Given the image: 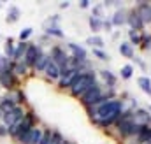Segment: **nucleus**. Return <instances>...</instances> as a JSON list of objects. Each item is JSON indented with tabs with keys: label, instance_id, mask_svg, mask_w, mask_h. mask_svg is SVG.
I'll list each match as a JSON object with an SVG mask.
<instances>
[{
	"label": "nucleus",
	"instance_id": "obj_1",
	"mask_svg": "<svg viewBox=\"0 0 151 144\" xmlns=\"http://www.w3.org/2000/svg\"><path fill=\"white\" fill-rule=\"evenodd\" d=\"M121 111H123V102L121 100L111 99L107 102H100V104H97V109L93 112L95 114V121L104 125V127H107V125L113 123L114 120L119 118Z\"/></svg>",
	"mask_w": 151,
	"mask_h": 144
},
{
	"label": "nucleus",
	"instance_id": "obj_2",
	"mask_svg": "<svg viewBox=\"0 0 151 144\" xmlns=\"http://www.w3.org/2000/svg\"><path fill=\"white\" fill-rule=\"evenodd\" d=\"M95 84H97V81H95L93 72H81V74H77V77L72 81V84L69 88H70V93L74 97H81L83 93H86Z\"/></svg>",
	"mask_w": 151,
	"mask_h": 144
},
{
	"label": "nucleus",
	"instance_id": "obj_3",
	"mask_svg": "<svg viewBox=\"0 0 151 144\" xmlns=\"http://www.w3.org/2000/svg\"><path fill=\"white\" fill-rule=\"evenodd\" d=\"M34 123H35V116H34V112H25V116H23L18 123H14V125L9 128V135H12V137L18 139L21 134L32 130V128H34Z\"/></svg>",
	"mask_w": 151,
	"mask_h": 144
},
{
	"label": "nucleus",
	"instance_id": "obj_4",
	"mask_svg": "<svg viewBox=\"0 0 151 144\" xmlns=\"http://www.w3.org/2000/svg\"><path fill=\"white\" fill-rule=\"evenodd\" d=\"M102 99H106V97H102V90H100L99 84L91 86L86 93L81 95V102H83L84 106H97Z\"/></svg>",
	"mask_w": 151,
	"mask_h": 144
},
{
	"label": "nucleus",
	"instance_id": "obj_5",
	"mask_svg": "<svg viewBox=\"0 0 151 144\" xmlns=\"http://www.w3.org/2000/svg\"><path fill=\"white\" fill-rule=\"evenodd\" d=\"M51 62H55V63L60 67V72L67 71V69H69V63H70L67 53H65L62 48H58V46H55V48L51 49Z\"/></svg>",
	"mask_w": 151,
	"mask_h": 144
},
{
	"label": "nucleus",
	"instance_id": "obj_6",
	"mask_svg": "<svg viewBox=\"0 0 151 144\" xmlns=\"http://www.w3.org/2000/svg\"><path fill=\"white\" fill-rule=\"evenodd\" d=\"M23 116H25V111H23V107L16 106L12 111L5 112V114L2 116V120H4V125H5V127H7V130H9V128H11L14 123H18V121H19Z\"/></svg>",
	"mask_w": 151,
	"mask_h": 144
},
{
	"label": "nucleus",
	"instance_id": "obj_7",
	"mask_svg": "<svg viewBox=\"0 0 151 144\" xmlns=\"http://www.w3.org/2000/svg\"><path fill=\"white\" fill-rule=\"evenodd\" d=\"M40 137H42V130L34 127L32 130L21 134V135L18 137V143H21V144H39L40 143Z\"/></svg>",
	"mask_w": 151,
	"mask_h": 144
},
{
	"label": "nucleus",
	"instance_id": "obj_8",
	"mask_svg": "<svg viewBox=\"0 0 151 144\" xmlns=\"http://www.w3.org/2000/svg\"><path fill=\"white\" fill-rule=\"evenodd\" d=\"M40 55H42V51H40V48H39L37 44H28V49H27V53H25V56H23L25 65H27V67H34Z\"/></svg>",
	"mask_w": 151,
	"mask_h": 144
},
{
	"label": "nucleus",
	"instance_id": "obj_9",
	"mask_svg": "<svg viewBox=\"0 0 151 144\" xmlns=\"http://www.w3.org/2000/svg\"><path fill=\"white\" fill-rule=\"evenodd\" d=\"M132 121L139 127H150L151 123V114L144 109H137L135 112H132Z\"/></svg>",
	"mask_w": 151,
	"mask_h": 144
},
{
	"label": "nucleus",
	"instance_id": "obj_10",
	"mask_svg": "<svg viewBox=\"0 0 151 144\" xmlns=\"http://www.w3.org/2000/svg\"><path fill=\"white\" fill-rule=\"evenodd\" d=\"M44 30H46V34H49V35L63 37L62 28L58 27V16H53V18H49V19L44 23Z\"/></svg>",
	"mask_w": 151,
	"mask_h": 144
},
{
	"label": "nucleus",
	"instance_id": "obj_11",
	"mask_svg": "<svg viewBox=\"0 0 151 144\" xmlns=\"http://www.w3.org/2000/svg\"><path fill=\"white\" fill-rule=\"evenodd\" d=\"M67 48L70 49L72 60H74V62H77V63H84V62H86V49H84L83 46H77V44H74V42H69Z\"/></svg>",
	"mask_w": 151,
	"mask_h": 144
},
{
	"label": "nucleus",
	"instance_id": "obj_12",
	"mask_svg": "<svg viewBox=\"0 0 151 144\" xmlns=\"http://www.w3.org/2000/svg\"><path fill=\"white\" fill-rule=\"evenodd\" d=\"M77 74L79 72L76 69H67V71L60 72V88H69L72 84V81L77 77Z\"/></svg>",
	"mask_w": 151,
	"mask_h": 144
},
{
	"label": "nucleus",
	"instance_id": "obj_13",
	"mask_svg": "<svg viewBox=\"0 0 151 144\" xmlns=\"http://www.w3.org/2000/svg\"><path fill=\"white\" fill-rule=\"evenodd\" d=\"M137 14H139V18H141V21L146 25V23H151V5L150 4H141L139 7H137V11H135Z\"/></svg>",
	"mask_w": 151,
	"mask_h": 144
},
{
	"label": "nucleus",
	"instance_id": "obj_14",
	"mask_svg": "<svg viewBox=\"0 0 151 144\" xmlns=\"http://www.w3.org/2000/svg\"><path fill=\"white\" fill-rule=\"evenodd\" d=\"M127 23L132 27V30H134V32H139V30H142V27H144V23L141 21L139 14H137L135 11H132V12H130V16H128V19H127Z\"/></svg>",
	"mask_w": 151,
	"mask_h": 144
},
{
	"label": "nucleus",
	"instance_id": "obj_15",
	"mask_svg": "<svg viewBox=\"0 0 151 144\" xmlns=\"http://www.w3.org/2000/svg\"><path fill=\"white\" fill-rule=\"evenodd\" d=\"M0 84L5 88V90H11L14 84H16V77H14V74L12 71L11 72H4V74H0Z\"/></svg>",
	"mask_w": 151,
	"mask_h": 144
},
{
	"label": "nucleus",
	"instance_id": "obj_16",
	"mask_svg": "<svg viewBox=\"0 0 151 144\" xmlns=\"http://www.w3.org/2000/svg\"><path fill=\"white\" fill-rule=\"evenodd\" d=\"M44 74H46L49 79H58V77H60V67H58L55 62L49 60V63H47L46 69H44Z\"/></svg>",
	"mask_w": 151,
	"mask_h": 144
},
{
	"label": "nucleus",
	"instance_id": "obj_17",
	"mask_svg": "<svg viewBox=\"0 0 151 144\" xmlns=\"http://www.w3.org/2000/svg\"><path fill=\"white\" fill-rule=\"evenodd\" d=\"M127 19H128V16H127V12L121 9V11H116V12H114V16L111 18V23H113L114 27H121V25L127 23Z\"/></svg>",
	"mask_w": 151,
	"mask_h": 144
},
{
	"label": "nucleus",
	"instance_id": "obj_18",
	"mask_svg": "<svg viewBox=\"0 0 151 144\" xmlns=\"http://www.w3.org/2000/svg\"><path fill=\"white\" fill-rule=\"evenodd\" d=\"M19 16H21V11H19L16 5H9V11H7V18H5V21H7V23H16V21L19 19Z\"/></svg>",
	"mask_w": 151,
	"mask_h": 144
},
{
	"label": "nucleus",
	"instance_id": "obj_19",
	"mask_svg": "<svg viewBox=\"0 0 151 144\" xmlns=\"http://www.w3.org/2000/svg\"><path fill=\"white\" fill-rule=\"evenodd\" d=\"M28 44H30V42H19V44L16 46V49H14V58H12V60L21 62L23 56H25V53H27V49H28Z\"/></svg>",
	"mask_w": 151,
	"mask_h": 144
},
{
	"label": "nucleus",
	"instance_id": "obj_20",
	"mask_svg": "<svg viewBox=\"0 0 151 144\" xmlns=\"http://www.w3.org/2000/svg\"><path fill=\"white\" fill-rule=\"evenodd\" d=\"M14 107H16V100H14V99H9V97L0 99V111H2V114H5V112L12 111Z\"/></svg>",
	"mask_w": 151,
	"mask_h": 144
},
{
	"label": "nucleus",
	"instance_id": "obj_21",
	"mask_svg": "<svg viewBox=\"0 0 151 144\" xmlns=\"http://www.w3.org/2000/svg\"><path fill=\"white\" fill-rule=\"evenodd\" d=\"M137 84H139V88H141L144 93H148L151 97V79L148 76H141V77L137 79Z\"/></svg>",
	"mask_w": 151,
	"mask_h": 144
},
{
	"label": "nucleus",
	"instance_id": "obj_22",
	"mask_svg": "<svg viewBox=\"0 0 151 144\" xmlns=\"http://www.w3.org/2000/svg\"><path fill=\"white\" fill-rule=\"evenodd\" d=\"M88 23H90V28H91V32H100L102 28H104V21L100 19V18H93V16H90V19H88Z\"/></svg>",
	"mask_w": 151,
	"mask_h": 144
},
{
	"label": "nucleus",
	"instance_id": "obj_23",
	"mask_svg": "<svg viewBox=\"0 0 151 144\" xmlns=\"http://www.w3.org/2000/svg\"><path fill=\"white\" fill-rule=\"evenodd\" d=\"M86 44H90L93 49H100V48L104 46V39L100 35H91V37L86 39Z\"/></svg>",
	"mask_w": 151,
	"mask_h": 144
},
{
	"label": "nucleus",
	"instance_id": "obj_24",
	"mask_svg": "<svg viewBox=\"0 0 151 144\" xmlns=\"http://www.w3.org/2000/svg\"><path fill=\"white\" fill-rule=\"evenodd\" d=\"M119 53H121L125 58H134L132 44H130V42H121V44H119Z\"/></svg>",
	"mask_w": 151,
	"mask_h": 144
},
{
	"label": "nucleus",
	"instance_id": "obj_25",
	"mask_svg": "<svg viewBox=\"0 0 151 144\" xmlns=\"http://www.w3.org/2000/svg\"><path fill=\"white\" fill-rule=\"evenodd\" d=\"M12 71V63H11V60L5 56V55H0V74H4V72H11Z\"/></svg>",
	"mask_w": 151,
	"mask_h": 144
},
{
	"label": "nucleus",
	"instance_id": "obj_26",
	"mask_svg": "<svg viewBox=\"0 0 151 144\" xmlns=\"http://www.w3.org/2000/svg\"><path fill=\"white\" fill-rule=\"evenodd\" d=\"M49 60H51V58H49L47 55H44V53H42V55H40V56L37 58L35 65H34V67H35V71H42V72H44V69H46V65L49 63Z\"/></svg>",
	"mask_w": 151,
	"mask_h": 144
},
{
	"label": "nucleus",
	"instance_id": "obj_27",
	"mask_svg": "<svg viewBox=\"0 0 151 144\" xmlns=\"http://www.w3.org/2000/svg\"><path fill=\"white\" fill-rule=\"evenodd\" d=\"M137 141H139V143H142V144L150 143V141H151V128H150V127H144V128L137 134Z\"/></svg>",
	"mask_w": 151,
	"mask_h": 144
},
{
	"label": "nucleus",
	"instance_id": "obj_28",
	"mask_svg": "<svg viewBox=\"0 0 151 144\" xmlns=\"http://www.w3.org/2000/svg\"><path fill=\"white\" fill-rule=\"evenodd\" d=\"M14 49H16V48H14V40H12V39L9 37V39L5 40V46H4V51H5V56H7L9 60H11V58H14Z\"/></svg>",
	"mask_w": 151,
	"mask_h": 144
},
{
	"label": "nucleus",
	"instance_id": "obj_29",
	"mask_svg": "<svg viewBox=\"0 0 151 144\" xmlns=\"http://www.w3.org/2000/svg\"><path fill=\"white\" fill-rule=\"evenodd\" d=\"M100 76L104 77V81L107 83V86H114V84H116V77L113 76V72H109V71H100Z\"/></svg>",
	"mask_w": 151,
	"mask_h": 144
},
{
	"label": "nucleus",
	"instance_id": "obj_30",
	"mask_svg": "<svg viewBox=\"0 0 151 144\" xmlns=\"http://www.w3.org/2000/svg\"><path fill=\"white\" fill-rule=\"evenodd\" d=\"M19 74V76H23V74H27V65H25V62H16L14 65H12V74Z\"/></svg>",
	"mask_w": 151,
	"mask_h": 144
},
{
	"label": "nucleus",
	"instance_id": "obj_31",
	"mask_svg": "<svg viewBox=\"0 0 151 144\" xmlns=\"http://www.w3.org/2000/svg\"><path fill=\"white\" fill-rule=\"evenodd\" d=\"M119 72H121V77H123V79H130L132 74H134V67H132V65H123Z\"/></svg>",
	"mask_w": 151,
	"mask_h": 144
},
{
	"label": "nucleus",
	"instance_id": "obj_32",
	"mask_svg": "<svg viewBox=\"0 0 151 144\" xmlns=\"http://www.w3.org/2000/svg\"><path fill=\"white\" fill-rule=\"evenodd\" d=\"M49 144H65V139L60 132H53L51 134V143Z\"/></svg>",
	"mask_w": 151,
	"mask_h": 144
},
{
	"label": "nucleus",
	"instance_id": "obj_33",
	"mask_svg": "<svg viewBox=\"0 0 151 144\" xmlns=\"http://www.w3.org/2000/svg\"><path fill=\"white\" fill-rule=\"evenodd\" d=\"M32 34H34V28H32V27H27V28H23V30H21V34H19L21 42H27V39L32 35Z\"/></svg>",
	"mask_w": 151,
	"mask_h": 144
},
{
	"label": "nucleus",
	"instance_id": "obj_34",
	"mask_svg": "<svg viewBox=\"0 0 151 144\" xmlns=\"http://www.w3.org/2000/svg\"><path fill=\"white\" fill-rule=\"evenodd\" d=\"M128 37H130V44H141V40H142V37L139 35V32H134V30L128 32Z\"/></svg>",
	"mask_w": 151,
	"mask_h": 144
},
{
	"label": "nucleus",
	"instance_id": "obj_35",
	"mask_svg": "<svg viewBox=\"0 0 151 144\" xmlns=\"http://www.w3.org/2000/svg\"><path fill=\"white\" fill-rule=\"evenodd\" d=\"M49 143H51V130H46V132H42V137H40L39 144H49Z\"/></svg>",
	"mask_w": 151,
	"mask_h": 144
},
{
	"label": "nucleus",
	"instance_id": "obj_36",
	"mask_svg": "<svg viewBox=\"0 0 151 144\" xmlns=\"http://www.w3.org/2000/svg\"><path fill=\"white\" fill-rule=\"evenodd\" d=\"M93 55H95L97 58H100V60H109V55L104 53L102 49H93Z\"/></svg>",
	"mask_w": 151,
	"mask_h": 144
},
{
	"label": "nucleus",
	"instance_id": "obj_37",
	"mask_svg": "<svg viewBox=\"0 0 151 144\" xmlns=\"http://www.w3.org/2000/svg\"><path fill=\"white\" fill-rule=\"evenodd\" d=\"M91 16H93V18H100V16H102V5H95Z\"/></svg>",
	"mask_w": 151,
	"mask_h": 144
},
{
	"label": "nucleus",
	"instance_id": "obj_38",
	"mask_svg": "<svg viewBox=\"0 0 151 144\" xmlns=\"http://www.w3.org/2000/svg\"><path fill=\"white\" fill-rule=\"evenodd\" d=\"M9 134V130H7V127L5 125H0V135L4 137V135H7Z\"/></svg>",
	"mask_w": 151,
	"mask_h": 144
},
{
	"label": "nucleus",
	"instance_id": "obj_39",
	"mask_svg": "<svg viewBox=\"0 0 151 144\" xmlns=\"http://www.w3.org/2000/svg\"><path fill=\"white\" fill-rule=\"evenodd\" d=\"M79 5H81L83 9H86V7H90V0H81V2H79Z\"/></svg>",
	"mask_w": 151,
	"mask_h": 144
},
{
	"label": "nucleus",
	"instance_id": "obj_40",
	"mask_svg": "<svg viewBox=\"0 0 151 144\" xmlns=\"http://www.w3.org/2000/svg\"><path fill=\"white\" fill-rule=\"evenodd\" d=\"M104 28H106L107 32H111V28H113V23H111V21H104Z\"/></svg>",
	"mask_w": 151,
	"mask_h": 144
},
{
	"label": "nucleus",
	"instance_id": "obj_41",
	"mask_svg": "<svg viewBox=\"0 0 151 144\" xmlns=\"http://www.w3.org/2000/svg\"><path fill=\"white\" fill-rule=\"evenodd\" d=\"M134 60H135V62H137V63H139V65H141V67H142V69H144V67H146V65H144V62H142V60H141V58H134Z\"/></svg>",
	"mask_w": 151,
	"mask_h": 144
},
{
	"label": "nucleus",
	"instance_id": "obj_42",
	"mask_svg": "<svg viewBox=\"0 0 151 144\" xmlns=\"http://www.w3.org/2000/svg\"><path fill=\"white\" fill-rule=\"evenodd\" d=\"M60 7H62V9H67V7H69V2H62Z\"/></svg>",
	"mask_w": 151,
	"mask_h": 144
},
{
	"label": "nucleus",
	"instance_id": "obj_43",
	"mask_svg": "<svg viewBox=\"0 0 151 144\" xmlns=\"http://www.w3.org/2000/svg\"><path fill=\"white\" fill-rule=\"evenodd\" d=\"M148 112H150V114H151V106H150V111H148Z\"/></svg>",
	"mask_w": 151,
	"mask_h": 144
},
{
	"label": "nucleus",
	"instance_id": "obj_44",
	"mask_svg": "<svg viewBox=\"0 0 151 144\" xmlns=\"http://www.w3.org/2000/svg\"><path fill=\"white\" fill-rule=\"evenodd\" d=\"M2 116H4V114H2V111H0V118H2Z\"/></svg>",
	"mask_w": 151,
	"mask_h": 144
},
{
	"label": "nucleus",
	"instance_id": "obj_45",
	"mask_svg": "<svg viewBox=\"0 0 151 144\" xmlns=\"http://www.w3.org/2000/svg\"><path fill=\"white\" fill-rule=\"evenodd\" d=\"M144 144H151V141H150V143H144Z\"/></svg>",
	"mask_w": 151,
	"mask_h": 144
},
{
	"label": "nucleus",
	"instance_id": "obj_46",
	"mask_svg": "<svg viewBox=\"0 0 151 144\" xmlns=\"http://www.w3.org/2000/svg\"><path fill=\"white\" fill-rule=\"evenodd\" d=\"M0 7H2V4H0Z\"/></svg>",
	"mask_w": 151,
	"mask_h": 144
},
{
	"label": "nucleus",
	"instance_id": "obj_47",
	"mask_svg": "<svg viewBox=\"0 0 151 144\" xmlns=\"http://www.w3.org/2000/svg\"><path fill=\"white\" fill-rule=\"evenodd\" d=\"M65 144H69V143H65Z\"/></svg>",
	"mask_w": 151,
	"mask_h": 144
}]
</instances>
